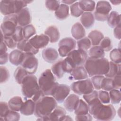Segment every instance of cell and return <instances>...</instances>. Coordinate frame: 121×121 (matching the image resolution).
<instances>
[{"label":"cell","mask_w":121,"mask_h":121,"mask_svg":"<svg viewBox=\"0 0 121 121\" xmlns=\"http://www.w3.org/2000/svg\"><path fill=\"white\" fill-rule=\"evenodd\" d=\"M89 113L98 121H112L116 115V111L112 104L105 105L98 98L88 104Z\"/></svg>","instance_id":"1"},{"label":"cell","mask_w":121,"mask_h":121,"mask_svg":"<svg viewBox=\"0 0 121 121\" xmlns=\"http://www.w3.org/2000/svg\"><path fill=\"white\" fill-rule=\"evenodd\" d=\"M109 67V61L105 58L100 59L88 58L84 64V68L89 77L105 75L108 71Z\"/></svg>","instance_id":"2"},{"label":"cell","mask_w":121,"mask_h":121,"mask_svg":"<svg viewBox=\"0 0 121 121\" xmlns=\"http://www.w3.org/2000/svg\"><path fill=\"white\" fill-rule=\"evenodd\" d=\"M38 84L44 95L48 96H52L59 85L56 81L54 75L50 69H46L41 74L38 79Z\"/></svg>","instance_id":"3"},{"label":"cell","mask_w":121,"mask_h":121,"mask_svg":"<svg viewBox=\"0 0 121 121\" xmlns=\"http://www.w3.org/2000/svg\"><path fill=\"white\" fill-rule=\"evenodd\" d=\"M57 106V102L52 96L44 95L35 103V115L37 118L48 116Z\"/></svg>","instance_id":"4"},{"label":"cell","mask_w":121,"mask_h":121,"mask_svg":"<svg viewBox=\"0 0 121 121\" xmlns=\"http://www.w3.org/2000/svg\"><path fill=\"white\" fill-rule=\"evenodd\" d=\"M22 95L28 98H32L40 90L37 78L33 75H28L23 79L21 84Z\"/></svg>","instance_id":"5"},{"label":"cell","mask_w":121,"mask_h":121,"mask_svg":"<svg viewBox=\"0 0 121 121\" xmlns=\"http://www.w3.org/2000/svg\"><path fill=\"white\" fill-rule=\"evenodd\" d=\"M17 25L16 14L6 16L0 26L1 32L4 36H11L15 32Z\"/></svg>","instance_id":"6"},{"label":"cell","mask_w":121,"mask_h":121,"mask_svg":"<svg viewBox=\"0 0 121 121\" xmlns=\"http://www.w3.org/2000/svg\"><path fill=\"white\" fill-rule=\"evenodd\" d=\"M70 88L73 92L79 95L88 94L92 92L94 89L91 80L89 78L74 82L71 84Z\"/></svg>","instance_id":"7"},{"label":"cell","mask_w":121,"mask_h":121,"mask_svg":"<svg viewBox=\"0 0 121 121\" xmlns=\"http://www.w3.org/2000/svg\"><path fill=\"white\" fill-rule=\"evenodd\" d=\"M111 10L112 6L108 1L105 0L98 1L97 2L94 14L95 19L101 22L106 21Z\"/></svg>","instance_id":"8"},{"label":"cell","mask_w":121,"mask_h":121,"mask_svg":"<svg viewBox=\"0 0 121 121\" xmlns=\"http://www.w3.org/2000/svg\"><path fill=\"white\" fill-rule=\"evenodd\" d=\"M67 57L75 68L84 65L88 59V55L86 51L80 49H74L68 54Z\"/></svg>","instance_id":"9"},{"label":"cell","mask_w":121,"mask_h":121,"mask_svg":"<svg viewBox=\"0 0 121 121\" xmlns=\"http://www.w3.org/2000/svg\"><path fill=\"white\" fill-rule=\"evenodd\" d=\"M77 43L71 37H65L60 40L58 43V53L61 57H66L68 54L75 49Z\"/></svg>","instance_id":"10"},{"label":"cell","mask_w":121,"mask_h":121,"mask_svg":"<svg viewBox=\"0 0 121 121\" xmlns=\"http://www.w3.org/2000/svg\"><path fill=\"white\" fill-rule=\"evenodd\" d=\"M25 53L26 56L21 64V66L27 71L29 75H33L37 71L38 60L34 55L27 53Z\"/></svg>","instance_id":"11"},{"label":"cell","mask_w":121,"mask_h":121,"mask_svg":"<svg viewBox=\"0 0 121 121\" xmlns=\"http://www.w3.org/2000/svg\"><path fill=\"white\" fill-rule=\"evenodd\" d=\"M70 91V87L66 84H59L55 89L52 96L59 103H62L69 95Z\"/></svg>","instance_id":"12"},{"label":"cell","mask_w":121,"mask_h":121,"mask_svg":"<svg viewBox=\"0 0 121 121\" xmlns=\"http://www.w3.org/2000/svg\"><path fill=\"white\" fill-rule=\"evenodd\" d=\"M29 41L35 48L38 50L45 47L50 42L48 37L43 34L35 35L29 39Z\"/></svg>","instance_id":"13"},{"label":"cell","mask_w":121,"mask_h":121,"mask_svg":"<svg viewBox=\"0 0 121 121\" xmlns=\"http://www.w3.org/2000/svg\"><path fill=\"white\" fill-rule=\"evenodd\" d=\"M17 24L20 26H25L29 25L31 22V16L27 8H25L16 14Z\"/></svg>","instance_id":"14"},{"label":"cell","mask_w":121,"mask_h":121,"mask_svg":"<svg viewBox=\"0 0 121 121\" xmlns=\"http://www.w3.org/2000/svg\"><path fill=\"white\" fill-rule=\"evenodd\" d=\"M66 114V111L62 107L57 106L52 112L47 116L38 118L37 120L40 121H59L60 119L64 115Z\"/></svg>","instance_id":"15"},{"label":"cell","mask_w":121,"mask_h":121,"mask_svg":"<svg viewBox=\"0 0 121 121\" xmlns=\"http://www.w3.org/2000/svg\"><path fill=\"white\" fill-rule=\"evenodd\" d=\"M26 56V53L19 50H14L9 54L10 62L15 66L21 65Z\"/></svg>","instance_id":"16"},{"label":"cell","mask_w":121,"mask_h":121,"mask_svg":"<svg viewBox=\"0 0 121 121\" xmlns=\"http://www.w3.org/2000/svg\"><path fill=\"white\" fill-rule=\"evenodd\" d=\"M79 100V97L77 95L74 94L69 95L64 101L63 104L65 109L69 112L74 111L78 104Z\"/></svg>","instance_id":"17"},{"label":"cell","mask_w":121,"mask_h":121,"mask_svg":"<svg viewBox=\"0 0 121 121\" xmlns=\"http://www.w3.org/2000/svg\"><path fill=\"white\" fill-rule=\"evenodd\" d=\"M0 11L1 13L5 16L15 14L14 0H1Z\"/></svg>","instance_id":"18"},{"label":"cell","mask_w":121,"mask_h":121,"mask_svg":"<svg viewBox=\"0 0 121 121\" xmlns=\"http://www.w3.org/2000/svg\"><path fill=\"white\" fill-rule=\"evenodd\" d=\"M17 47L18 50L24 52L30 53L34 55L39 52V50L35 48L31 44L29 40L24 39L17 43Z\"/></svg>","instance_id":"19"},{"label":"cell","mask_w":121,"mask_h":121,"mask_svg":"<svg viewBox=\"0 0 121 121\" xmlns=\"http://www.w3.org/2000/svg\"><path fill=\"white\" fill-rule=\"evenodd\" d=\"M42 55L43 58L45 61L52 63L57 60L59 56V54L55 49L50 47L43 49L42 51Z\"/></svg>","instance_id":"20"},{"label":"cell","mask_w":121,"mask_h":121,"mask_svg":"<svg viewBox=\"0 0 121 121\" xmlns=\"http://www.w3.org/2000/svg\"><path fill=\"white\" fill-rule=\"evenodd\" d=\"M72 79L75 80H83L88 78V75L85 68L83 66L75 67L70 73Z\"/></svg>","instance_id":"21"},{"label":"cell","mask_w":121,"mask_h":121,"mask_svg":"<svg viewBox=\"0 0 121 121\" xmlns=\"http://www.w3.org/2000/svg\"><path fill=\"white\" fill-rule=\"evenodd\" d=\"M44 34L48 37L50 42L51 43L57 42L60 37L59 29L55 26H48L44 31Z\"/></svg>","instance_id":"22"},{"label":"cell","mask_w":121,"mask_h":121,"mask_svg":"<svg viewBox=\"0 0 121 121\" xmlns=\"http://www.w3.org/2000/svg\"><path fill=\"white\" fill-rule=\"evenodd\" d=\"M71 33L73 37L78 40L84 38L86 35L85 28L79 22H77L72 26Z\"/></svg>","instance_id":"23"},{"label":"cell","mask_w":121,"mask_h":121,"mask_svg":"<svg viewBox=\"0 0 121 121\" xmlns=\"http://www.w3.org/2000/svg\"><path fill=\"white\" fill-rule=\"evenodd\" d=\"M80 20L83 27L89 29L93 26L95 19L92 13L86 12H84L81 16Z\"/></svg>","instance_id":"24"},{"label":"cell","mask_w":121,"mask_h":121,"mask_svg":"<svg viewBox=\"0 0 121 121\" xmlns=\"http://www.w3.org/2000/svg\"><path fill=\"white\" fill-rule=\"evenodd\" d=\"M35 111V103L32 99H28L23 103L20 110V113L26 116L33 115Z\"/></svg>","instance_id":"25"},{"label":"cell","mask_w":121,"mask_h":121,"mask_svg":"<svg viewBox=\"0 0 121 121\" xmlns=\"http://www.w3.org/2000/svg\"><path fill=\"white\" fill-rule=\"evenodd\" d=\"M107 24L111 28H114L121 24V15L116 11H111L107 18Z\"/></svg>","instance_id":"26"},{"label":"cell","mask_w":121,"mask_h":121,"mask_svg":"<svg viewBox=\"0 0 121 121\" xmlns=\"http://www.w3.org/2000/svg\"><path fill=\"white\" fill-rule=\"evenodd\" d=\"M87 37L90 39L92 45H98L104 38V35L99 30H94L91 31L88 35Z\"/></svg>","instance_id":"27"},{"label":"cell","mask_w":121,"mask_h":121,"mask_svg":"<svg viewBox=\"0 0 121 121\" xmlns=\"http://www.w3.org/2000/svg\"><path fill=\"white\" fill-rule=\"evenodd\" d=\"M89 58L100 59L104 58L105 55L104 51L100 46H93L91 47L88 52Z\"/></svg>","instance_id":"28"},{"label":"cell","mask_w":121,"mask_h":121,"mask_svg":"<svg viewBox=\"0 0 121 121\" xmlns=\"http://www.w3.org/2000/svg\"><path fill=\"white\" fill-rule=\"evenodd\" d=\"M23 103L22 99L20 96H15L10 98L8 104L10 110L19 112L21 108Z\"/></svg>","instance_id":"29"},{"label":"cell","mask_w":121,"mask_h":121,"mask_svg":"<svg viewBox=\"0 0 121 121\" xmlns=\"http://www.w3.org/2000/svg\"><path fill=\"white\" fill-rule=\"evenodd\" d=\"M56 17L59 20H64L69 16V7L65 4H60L58 9L55 11Z\"/></svg>","instance_id":"30"},{"label":"cell","mask_w":121,"mask_h":121,"mask_svg":"<svg viewBox=\"0 0 121 121\" xmlns=\"http://www.w3.org/2000/svg\"><path fill=\"white\" fill-rule=\"evenodd\" d=\"M121 63H115L112 61L109 62L108 72L104 75L106 77L113 78L116 75H121Z\"/></svg>","instance_id":"31"},{"label":"cell","mask_w":121,"mask_h":121,"mask_svg":"<svg viewBox=\"0 0 121 121\" xmlns=\"http://www.w3.org/2000/svg\"><path fill=\"white\" fill-rule=\"evenodd\" d=\"M51 70L57 78H61L65 73L63 68V60H59L53 64L51 68Z\"/></svg>","instance_id":"32"},{"label":"cell","mask_w":121,"mask_h":121,"mask_svg":"<svg viewBox=\"0 0 121 121\" xmlns=\"http://www.w3.org/2000/svg\"><path fill=\"white\" fill-rule=\"evenodd\" d=\"M74 111L76 115L86 114L89 112L88 104L82 99H79L78 104Z\"/></svg>","instance_id":"33"},{"label":"cell","mask_w":121,"mask_h":121,"mask_svg":"<svg viewBox=\"0 0 121 121\" xmlns=\"http://www.w3.org/2000/svg\"><path fill=\"white\" fill-rule=\"evenodd\" d=\"M78 3L79 7L83 11L91 12L95 8V3L94 0H80Z\"/></svg>","instance_id":"34"},{"label":"cell","mask_w":121,"mask_h":121,"mask_svg":"<svg viewBox=\"0 0 121 121\" xmlns=\"http://www.w3.org/2000/svg\"><path fill=\"white\" fill-rule=\"evenodd\" d=\"M28 75L27 71L22 66H19L15 70L14 77L16 82L21 85L24 78Z\"/></svg>","instance_id":"35"},{"label":"cell","mask_w":121,"mask_h":121,"mask_svg":"<svg viewBox=\"0 0 121 121\" xmlns=\"http://www.w3.org/2000/svg\"><path fill=\"white\" fill-rule=\"evenodd\" d=\"M23 34L24 39L29 40L36 34V31L34 26L29 24L23 27Z\"/></svg>","instance_id":"36"},{"label":"cell","mask_w":121,"mask_h":121,"mask_svg":"<svg viewBox=\"0 0 121 121\" xmlns=\"http://www.w3.org/2000/svg\"><path fill=\"white\" fill-rule=\"evenodd\" d=\"M77 44L78 49L82 50L86 52L89 50L92 46L91 42L87 37H84L78 40L77 42Z\"/></svg>","instance_id":"37"},{"label":"cell","mask_w":121,"mask_h":121,"mask_svg":"<svg viewBox=\"0 0 121 121\" xmlns=\"http://www.w3.org/2000/svg\"><path fill=\"white\" fill-rule=\"evenodd\" d=\"M110 101L113 104H117L120 103L121 100V93L119 89H112L109 91Z\"/></svg>","instance_id":"38"},{"label":"cell","mask_w":121,"mask_h":121,"mask_svg":"<svg viewBox=\"0 0 121 121\" xmlns=\"http://www.w3.org/2000/svg\"><path fill=\"white\" fill-rule=\"evenodd\" d=\"M101 89L104 91H110L114 89L112 78L108 77L104 78L102 81L101 84Z\"/></svg>","instance_id":"39"},{"label":"cell","mask_w":121,"mask_h":121,"mask_svg":"<svg viewBox=\"0 0 121 121\" xmlns=\"http://www.w3.org/2000/svg\"><path fill=\"white\" fill-rule=\"evenodd\" d=\"M110 58L112 61L115 63H121V50L119 48H114L110 52Z\"/></svg>","instance_id":"40"},{"label":"cell","mask_w":121,"mask_h":121,"mask_svg":"<svg viewBox=\"0 0 121 121\" xmlns=\"http://www.w3.org/2000/svg\"><path fill=\"white\" fill-rule=\"evenodd\" d=\"M70 10L71 15L76 17H80L84 13V11L79 7L78 2H76L71 5L70 7Z\"/></svg>","instance_id":"41"},{"label":"cell","mask_w":121,"mask_h":121,"mask_svg":"<svg viewBox=\"0 0 121 121\" xmlns=\"http://www.w3.org/2000/svg\"><path fill=\"white\" fill-rule=\"evenodd\" d=\"M99 45L104 52H109L112 48V40L108 37H104L100 43Z\"/></svg>","instance_id":"42"},{"label":"cell","mask_w":121,"mask_h":121,"mask_svg":"<svg viewBox=\"0 0 121 121\" xmlns=\"http://www.w3.org/2000/svg\"><path fill=\"white\" fill-rule=\"evenodd\" d=\"M98 97L100 101L103 104H109L110 98L109 93L104 90H100L98 92Z\"/></svg>","instance_id":"43"},{"label":"cell","mask_w":121,"mask_h":121,"mask_svg":"<svg viewBox=\"0 0 121 121\" xmlns=\"http://www.w3.org/2000/svg\"><path fill=\"white\" fill-rule=\"evenodd\" d=\"M15 9V14H17L27 6V4L32 2L28 0H14Z\"/></svg>","instance_id":"44"},{"label":"cell","mask_w":121,"mask_h":121,"mask_svg":"<svg viewBox=\"0 0 121 121\" xmlns=\"http://www.w3.org/2000/svg\"><path fill=\"white\" fill-rule=\"evenodd\" d=\"M45 4L48 10L51 11H55L60 5V1L58 0H46Z\"/></svg>","instance_id":"45"},{"label":"cell","mask_w":121,"mask_h":121,"mask_svg":"<svg viewBox=\"0 0 121 121\" xmlns=\"http://www.w3.org/2000/svg\"><path fill=\"white\" fill-rule=\"evenodd\" d=\"M11 36L17 43L24 40V38L23 34V27L19 26H17L15 32Z\"/></svg>","instance_id":"46"},{"label":"cell","mask_w":121,"mask_h":121,"mask_svg":"<svg viewBox=\"0 0 121 121\" xmlns=\"http://www.w3.org/2000/svg\"><path fill=\"white\" fill-rule=\"evenodd\" d=\"M104 78L103 75H96L92 77L91 80L94 88L96 90L101 89V84Z\"/></svg>","instance_id":"47"},{"label":"cell","mask_w":121,"mask_h":121,"mask_svg":"<svg viewBox=\"0 0 121 121\" xmlns=\"http://www.w3.org/2000/svg\"><path fill=\"white\" fill-rule=\"evenodd\" d=\"M7 46L10 49H14L17 47V43L13 39L12 36H4L3 41Z\"/></svg>","instance_id":"48"},{"label":"cell","mask_w":121,"mask_h":121,"mask_svg":"<svg viewBox=\"0 0 121 121\" xmlns=\"http://www.w3.org/2000/svg\"><path fill=\"white\" fill-rule=\"evenodd\" d=\"M20 118V115L17 112L10 110L4 118V120L7 121H17Z\"/></svg>","instance_id":"49"},{"label":"cell","mask_w":121,"mask_h":121,"mask_svg":"<svg viewBox=\"0 0 121 121\" xmlns=\"http://www.w3.org/2000/svg\"><path fill=\"white\" fill-rule=\"evenodd\" d=\"M0 83H4L7 82L10 77L9 70L6 67L1 66L0 67Z\"/></svg>","instance_id":"50"},{"label":"cell","mask_w":121,"mask_h":121,"mask_svg":"<svg viewBox=\"0 0 121 121\" xmlns=\"http://www.w3.org/2000/svg\"><path fill=\"white\" fill-rule=\"evenodd\" d=\"M10 110L8 104L5 102H0V117L2 119L3 118V120L6 116L8 114L9 111Z\"/></svg>","instance_id":"51"},{"label":"cell","mask_w":121,"mask_h":121,"mask_svg":"<svg viewBox=\"0 0 121 121\" xmlns=\"http://www.w3.org/2000/svg\"><path fill=\"white\" fill-rule=\"evenodd\" d=\"M83 98H84L86 102L88 104L91 102L98 98V92L96 90H94L92 92L88 94L84 95H83Z\"/></svg>","instance_id":"52"},{"label":"cell","mask_w":121,"mask_h":121,"mask_svg":"<svg viewBox=\"0 0 121 121\" xmlns=\"http://www.w3.org/2000/svg\"><path fill=\"white\" fill-rule=\"evenodd\" d=\"M112 82L114 89L120 90L121 86V75H118L112 78Z\"/></svg>","instance_id":"53"},{"label":"cell","mask_w":121,"mask_h":121,"mask_svg":"<svg viewBox=\"0 0 121 121\" xmlns=\"http://www.w3.org/2000/svg\"><path fill=\"white\" fill-rule=\"evenodd\" d=\"M93 120L92 116L90 113H87L84 115H76L75 120L76 121H90Z\"/></svg>","instance_id":"54"},{"label":"cell","mask_w":121,"mask_h":121,"mask_svg":"<svg viewBox=\"0 0 121 121\" xmlns=\"http://www.w3.org/2000/svg\"><path fill=\"white\" fill-rule=\"evenodd\" d=\"M113 35L116 39L118 40L121 39V24L114 27L113 30Z\"/></svg>","instance_id":"55"},{"label":"cell","mask_w":121,"mask_h":121,"mask_svg":"<svg viewBox=\"0 0 121 121\" xmlns=\"http://www.w3.org/2000/svg\"><path fill=\"white\" fill-rule=\"evenodd\" d=\"M9 59V55L7 52L0 54V64L1 65L6 63Z\"/></svg>","instance_id":"56"},{"label":"cell","mask_w":121,"mask_h":121,"mask_svg":"<svg viewBox=\"0 0 121 121\" xmlns=\"http://www.w3.org/2000/svg\"><path fill=\"white\" fill-rule=\"evenodd\" d=\"M7 45L3 42H1L0 43V54H2L7 52L8 50Z\"/></svg>","instance_id":"57"},{"label":"cell","mask_w":121,"mask_h":121,"mask_svg":"<svg viewBox=\"0 0 121 121\" xmlns=\"http://www.w3.org/2000/svg\"><path fill=\"white\" fill-rule=\"evenodd\" d=\"M59 121H72V119L69 116L65 115L62 116Z\"/></svg>","instance_id":"58"},{"label":"cell","mask_w":121,"mask_h":121,"mask_svg":"<svg viewBox=\"0 0 121 121\" xmlns=\"http://www.w3.org/2000/svg\"><path fill=\"white\" fill-rule=\"evenodd\" d=\"M61 2L63 3V4H65L66 5H72V4L74 3L75 2H77V0H62L61 1Z\"/></svg>","instance_id":"59"},{"label":"cell","mask_w":121,"mask_h":121,"mask_svg":"<svg viewBox=\"0 0 121 121\" xmlns=\"http://www.w3.org/2000/svg\"><path fill=\"white\" fill-rule=\"evenodd\" d=\"M110 2L114 5H119L121 3V1H117V0H111Z\"/></svg>","instance_id":"60"}]
</instances>
